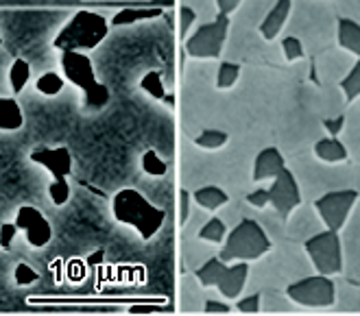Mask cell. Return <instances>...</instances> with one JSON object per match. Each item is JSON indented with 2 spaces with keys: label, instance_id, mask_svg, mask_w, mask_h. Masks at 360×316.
<instances>
[{
  "label": "cell",
  "instance_id": "6da1fadb",
  "mask_svg": "<svg viewBox=\"0 0 360 316\" xmlns=\"http://www.w3.org/2000/svg\"><path fill=\"white\" fill-rule=\"evenodd\" d=\"M314 275V266L302 244H273L266 256L249 264L245 294H260L264 290H286L290 284Z\"/></svg>",
  "mask_w": 360,
  "mask_h": 316
},
{
  "label": "cell",
  "instance_id": "7a4b0ae2",
  "mask_svg": "<svg viewBox=\"0 0 360 316\" xmlns=\"http://www.w3.org/2000/svg\"><path fill=\"white\" fill-rule=\"evenodd\" d=\"M112 212L118 223L134 227L136 234L146 242L160 236V231L166 225L164 207H158L134 187L118 190L112 199Z\"/></svg>",
  "mask_w": 360,
  "mask_h": 316
},
{
  "label": "cell",
  "instance_id": "3957f363",
  "mask_svg": "<svg viewBox=\"0 0 360 316\" xmlns=\"http://www.w3.org/2000/svg\"><path fill=\"white\" fill-rule=\"evenodd\" d=\"M288 168L297 179L304 203H314L334 190L352 187V173L347 171V164H323L312 155L302 162H292Z\"/></svg>",
  "mask_w": 360,
  "mask_h": 316
},
{
  "label": "cell",
  "instance_id": "277c9868",
  "mask_svg": "<svg viewBox=\"0 0 360 316\" xmlns=\"http://www.w3.org/2000/svg\"><path fill=\"white\" fill-rule=\"evenodd\" d=\"M110 20H105V15L90 9H81L59 29L53 39V48L59 53L88 55L103 44L105 37L110 35Z\"/></svg>",
  "mask_w": 360,
  "mask_h": 316
},
{
  "label": "cell",
  "instance_id": "5b68a950",
  "mask_svg": "<svg viewBox=\"0 0 360 316\" xmlns=\"http://www.w3.org/2000/svg\"><path fill=\"white\" fill-rule=\"evenodd\" d=\"M61 72L63 79L68 83H72L75 88H79L81 96H83V107L98 112L103 107H108L110 103V90L108 86L96 79L94 72V63L90 59V55L83 53H61Z\"/></svg>",
  "mask_w": 360,
  "mask_h": 316
},
{
  "label": "cell",
  "instance_id": "8992f818",
  "mask_svg": "<svg viewBox=\"0 0 360 316\" xmlns=\"http://www.w3.org/2000/svg\"><path fill=\"white\" fill-rule=\"evenodd\" d=\"M271 246L273 244L266 238L262 227L253 218H247L238 227L229 229L225 242L219 249V260L225 264H234V262L251 264V262L260 260L262 256H266Z\"/></svg>",
  "mask_w": 360,
  "mask_h": 316
},
{
  "label": "cell",
  "instance_id": "52a82bcc",
  "mask_svg": "<svg viewBox=\"0 0 360 316\" xmlns=\"http://www.w3.org/2000/svg\"><path fill=\"white\" fill-rule=\"evenodd\" d=\"M195 275L203 288H217L223 299H240L245 294V286H247L249 264L247 262L225 264L217 256L207 264H203Z\"/></svg>",
  "mask_w": 360,
  "mask_h": 316
},
{
  "label": "cell",
  "instance_id": "ba28073f",
  "mask_svg": "<svg viewBox=\"0 0 360 316\" xmlns=\"http://www.w3.org/2000/svg\"><path fill=\"white\" fill-rule=\"evenodd\" d=\"M29 159L33 164H39L44 166L46 171L53 175V181L49 185V197L51 201L61 207L70 201V173H72V155H70V149L68 146H55V149H35L31 151Z\"/></svg>",
  "mask_w": 360,
  "mask_h": 316
},
{
  "label": "cell",
  "instance_id": "9c48e42d",
  "mask_svg": "<svg viewBox=\"0 0 360 316\" xmlns=\"http://www.w3.org/2000/svg\"><path fill=\"white\" fill-rule=\"evenodd\" d=\"M308 258L314 266L316 275L323 277H338L343 272V246L338 231L323 229L304 244Z\"/></svg>",
  "mask_w": 360,
  "mask_h": 316
},
{
  "label": "cell",
  "instance_id": "30bf717a",
  "mask_svg": "<svg viewBox=\"0 0 360 316\" xmlns=\"http://www.w3.org/2000/svg\"><path fill=\"white\" fill-rule=\"evenodd\" d=\"M229 33V15H217L212 22L201 25L186 39V53L195 59H217L223 53V46Z\"/></svg>",
  "mask_w": 360,
  "mask_h": 316
},
{
  "label": "cell",
  "instance_id": "8fae6325",
  "mask_svg": "<svg viewBox=\"0 0 360 316\" xmlns=\"http://www.w3.org/2000/svg\"><path fill=\"white\" fill-rule=\"evenodd\" d=\"M288 297L306 310H330L336 297L334 277L310 275L302 282H295L286 288Z\"/></svg>",
  "mask_w": 360,
  "mask_h": 316
},
{
  "label": "cell",
  "instance_id": "7c38bea8",
  "mask_svg": "<svg viewBox=\"0 0 360 316\" xmlns=\"http://www.w3.org/2000/svg\"><path fill=\"white\" fill-rule=\"evenodd\" d=\"M358 192L354 187H345V190H334V192L323 195L321 199H316L312 205L316 209V214L321 216L326 229L330 231H341L352 214L354 205L358 203Z\"/></svg>",
  "mask_w": 360,
  "mask_h": 316
},
{
  "label": "cell",
  "instance_id": "4fadbf2b",
  "mask_svg": "<svg viewBox=\"0 0 360 316\" xmlns=\"http://www.w3.org/2000/svg\"><path fill=\"white\" fill-rule=\"evenodd\" d=\"M343 246V272L341 277L360 282V199L354 205L345 227L338 231Z\"/></svg>",
  "mask_w": 360,
  "mask_h": 316
},
{
  "label": "cell",
  "instance_id": "5bb4252c",
  "mask_svg": "<svg viewBox=\"0 0 360 316\" xmlns=\"http://www.w3.org/2000/svg\"><path fill=\"white\" fill-rule=\"evenodd\" d=\"M269 201H271V207L282 218H288L292 209L304 203L297 179H295V175L290 173L288 166L269 183Z\"/></svg>",
  "mask_w": 360,
  "mask_h": 316
},
{
  "label": "cell",
  "instance_id": "9a60e30c",
  "mask_svg": "<svg viewBox=\"0 0 360 316\" xmlns=\"http://www.w3.org/2000/svg\"><path fill=\"white\" fill-rule=\"evenodd\" d=\"M326 229L321 216L316 214V209L312 203H302L300 207H295L290 216L286 218V238L288 242L295 244H306L310 238H314L316 234H321Z\"/></svg>",
  "mask_w": 360,
  "mask_h": 316
},
{
  "label": "cell",
  "instance_id": "2e32d148",
  "mask_svg": "<svg viewBox=\"0 0 360 316\" xmlns=\"http://www.w3.org/2000/svg\"><path fill=\"white\" fill-rule=\"evenodd\" d=\"M13 225L18 227V231H22L29 244L35 249H44L53 240V225L37 207H31V205L20 207Z\"/></svg>",
  "mask_w": 360,
  "mask_h": 316
},
{
  "label": "cell",
  "instance_id": "e0dca14e",
  "mask_svg": "<svg viewBox=\"0 0 360 316\" xmlns=\"http://www.w3.org/2000/svg\"><path fill=\"white\" fill-rule=\"evenodd\" d=\"M286 168V157L278 146H264L253 159V183H271Z\"/></svg>",
  "mask_w": 360,
  "mask_h": 316
},
{
  "label": "cell",
  "instance_id": "ac0fdd59",
  "mask_svg": "<svg viewBox=\"0 0 360 316\" xmlns=\"http://www.w3.org/2000/svg\"><path fill=\"white\" fill-rule=\"evenodd\" d=\"M217 244H210L201 238H193V240H181V272L186 275L188 272H197L203 264H207L212 258L219 256Z\"/></svg>",
  "mask_w": 360,
  "mask_h": 316
},
{
  "label": "cell",
  "instance_id": "d6986e66",
  "mask_svg": "<svg viewBox=\"0 0 360 316\" xmlns=\"http://www.w3.org/2000/svg\"><path fill=\"white\" fill-rule=\"evenodd\" d=\"M336 297L330 308L336 316H360V282H349L345 277H334Z\"/></svg>",
  "mask_w": 360,
  "mask_h": 316
},
{
  "label": "cell",
  "instance_id": "ffe728a7",
  "mask_svg": "<svg viewBox=\"0 0 360 316\" xmlns=\"http://www.w3.org/2000/svg\"><path fill=\"white\" fill-rule=\"evenodd\" d=\"M205 305V288L197 279L195 272H186L179 282V310L184 314H201Z\"/></svg>",
  "mask_w": 360,
  "mask_h": 316
},
{
  "label": "cell",
  "instance_id": "44dd1931",
  "mask_svg": "<svg viewBox=\"0 0 360 316\" xmlns=\"http://www.w3.org/2000/svg\"><path fill=\"white\" fill-rule=\"evenodd\" d=\"M302 312H308V310L295 303L286 294V290H264V292H260V314H266V316H278V314L300 316Z\"/></svg>",
  "mask_w": 360,
  "mask_h": 316
},
{
  "label": "cell",
  "instance_id": "7402d4cb",
  "mask_svg": "<svg viewBox=\"0 0 360 316\" xmlns=\"http://www.w3.org/2000/svg\"><path fill=\"white\" fill-rule=\"evenodd\" d=\"M292 9V0H275L273 7L269 9V13L264 15V20L260 22V35L264 39H275L280 35V31L284 29L286 20L290 15Z\"/></svg>",
  "mask_w": 360,
  "mask_h": 316
},
{
  "label": "cell",
  "instance_id": "603a6c76",
  "mask_svg": "<svg viewBox=\"0 0 360 316\" xmlns=\"http://www.w3.org/2000/svg\"><path fill=\"white\" fill-rule=\"evenodd\" d=\"M312 155L323 164H347L349 159L345 142L330 136H323L312 144Z\"/></svg>",
  "mask_w": 360,
  "mask_h": 316
},
{
  "label": "cell",
  "instance_id": "cb8c5ba5",
  "mask_svg": "<svg viewBox=\"0 0 360 316\" xmlns=\"http://www.w3.org/2000/svg\"><path fill=\"white\" fill-rule=\"evenodd\" d=\"M262 231L266 234V238L271 240V244H280V242H286V218H282L275 209L269 205L264 209H256V216H253Z\"/></svg>",
  "mask_w": 360,
  "mask_h": 316
},
{
  "label": "cell",
  "instance_id": "d4e9b609",
  "mask_svg": "<svg viewBox=\"0 0 360 316\" xmlns=\"http://www.w3.org/2000/svg\"><path fill=\"white\" fill-rule=\"evenodd\" d=\"M227 201H229V195L221 185H201L193 190V203L210 214H217Z\"/></svg>",
  "mask_w": 360,
  "mask_h": 316
},
{
  "label": "cell",
  "instance_id": "484cf974",
  "mask_svg": "<svg viewBox=\"0 0 360 316\" xmlns=\"http://www.w3.org/2000/svg\"><path fill=\"white\" fill-rule=\"evenodd\" d=\"M217 216L225 223L227 229H234L243 220L256 216V207H251L245 199H229L217 212Z\"/></svg>",
  "mask_w": 360,
  "mask_h": 316
},
{
  "label": "cell",
  "instance_id": "4316f807",
  "mask_svg": "<svg viewBox=\"0 0 360 316\" xmlns=\"http://www.w3.org/2000/svg\"><path fill=\"white\" fill-rule=\"evenodd\" d=\"M336 39H338V46L343 51L356 55L360 59V25L354 22L349 18H341L336 25Z\"/></svg>",
  "mask_w": 360,
  "mask_h": 316
},
{
  "label": "cell",
  "instance_id": "83f0119b",
  "mask_svg": "<svg viewBox=\"0 0 360 316\" xmlns=\"http://www.w3.org/2000/svg\"><path fill=\"white\" fill-rule=\"evenodd\" d=\"M25 124L20 103L9 96H0V131H18Z\"/></svg>",
  "mask_w": 360,
  "mask_h": 316
},
{
  "label": "cell",
  "instance_id": "f1b7e54d",
  "mask_svg": "<svg viewBox=\"0 0 360 316\" xmlns=\"http://www.w3.org/2000/svg\"><path fill=\"white\" fill-rule=\"evenodd\" d=\"M193 144L201 151H221L223 146L229 144V131L225 129H217V126H210V129H201Z\"/></svg>",
  "mask_w": 360,
  "mask_h": 316
},
{
  "label": "cell",
  "instance_id": "f546056e",
  "mask_svg": "<svg viewBox=\"0 0 360 316\" xmlns=\"http://www.w3.org/2000/svg\"><path fill=\"white\" fill-rule=\"evenodd\" d=\"M160 15H162V9L160 7L122 9V11H118L110 20V27H127V25H136V22H142V20H153V18H160Z\"/></svg>",
  "mask_w": 360,
  "mask_h": 316
},
{
  "label": "cell",
  "instance_id": "4dcf8cb0",
  "mask_svg": "<svg viewBox=\"0 0 360 316\" xmlns=\"http://www.w3.org/2000/svg\"><path fill=\"white\" fill-rule=\"evenodd\" d=\"M31 81V63L22 57H15L9 68V86L13 94H20Z\"/></svg>",
  "mask_w": 360,
  "mask_h": 316
},
{
  "label": "cell",
  "instance_id": "1f68e13d",
  "mask_svg": "<svg viewBox=\"0 0 360 316\" xmlns=\"http://www.w3.org/2000/svg\"><path fill=\"white\" fill-rule=\"evenodd\" d=\"M227 234H229V229L225 227V223H223L217 214H212V216L207 218V223L201 227V231H199V236H197V238H201V240H205V242H210V244L221 246V244L225 242Z\"/></svg>",
  "mask_w": 360,
  "mask_h": 316
},
{
  "label": "cell",
  "instance_id": "d6a6232c",
  "mask_svg": "<svg viewBox=\"0 0 360 316\" xmlns=\"http://www.w3.org/2000/svg\"><path fill=\"white\" fill-rule=\"evenodd\" d=\"M338 88H341L347 105H352L360 98V59H356L349 72L341 79V83H338Z\"/></svg>",
  "mask_w": 360,
  "mask_h": 316
},
{
  "label": "cell",
  "instance_id": "836d02e7",
  "mask_svg": "<svg viewBox=\"0 0 360 316\" xmlns=\"http://www.w3.org/2000/svg\"><path fill=\"white\" fill-rule=\"evenodd\" d=\"M140 168H142V173H144L146 177H155V179L166 177V173H168V164H166V159H162L160 153L153 151V149H146V151L142 153V157H140Z\"/></svg>",
  "mask_w": 360,
  "mask_h": 316
},
{
  "label": "cell",
  "instance_id": "e575fe53",
  "mask_svg": "<svg viewBox=\"0 0 360 316\" xmlns=\"http://www.w3.org/2000/svg\"><path fill=\"white\" fill-rule=\"evenodd\" d=\"M240 66L234 61H223L217 70V90H231L240 81Z\"/></svg>",
  "mask_w": 360,
  "mask_h": 316
},
{
  "label": "cell",
  "instance_id": "d590c367",
  "mask_svg": "<svg viewBox=\"0 0 360 316\" xmlns=\"http://www.w3.org/2000/svg\"><path fill=\"white\" fill-rule=\"evenodd\" d=\"M210 216H212L210 212H205V209H201V207L195 205L193 212H190V216H188V220H186V225L181 227V240H193V238H197L201 227L207 223Z\"/></svg>",
  "mask_w": 360,
  "mask_h": 316
},
{
  "label": "cell",
  "instance_id": "8d00e7d4",
  "mask_svg": "<svg viewBox=\"0 0 360 316\" xmlns=\"http://www.w3.org/2000/svg\"><path fill=\"white\" fill-rule=\"evenodd\" d=\"M35 90L41 96H57L63 90V77L59 72H44L35 79Z\"/></svg>",
  "mask_w": 360,
  "mask_h": 316
},
{
  "label": "cell",
  "instance_id": "74e56055",
  "mask_svg": "<svg viewBox=\"0 0 360 316\" xmlns=\"http://www.w3.org/2000/svg\"><path fill=\"white\" fill-rule=\"evenodd\" d=\"M140 90H144L146 94H149L151 98H155V100H164V96L168 94L164 81H162V74L158 70H149L140 79Z\"/></svg>",
  "mask_w": 360,
  "mask_h": 316
},
{
  "label": "cell",
  "instance_id": "f35d334b",
  "mask_svg": "<svg viewBox=\"0 0 360 316\" xmlns=\"http://www.w3.org/2000/svg\"><path fill=\"white\" fill-rule=\"evenodd\" d=\"M282 51H284V57H286L288 63L304 59V44L300 41V37H292V35L284 37L282 39Z\"/></svg>",
  "mask_w": 360,
  "mask_h": 316
},
{
  "label": "cell",
  "instance_id": "ab89813d",
  "mask_svg": "<svg viewBox=\"0 0 360 316\" xmlns=\"http://www.w3.org/2000/svg\"><path fill=\"white\" fill-rule=\"evenodd\" d=\"M234 310L245 314V316L260 314V294H243L240 299H236Z\"/></svg>",
  "mask_w": 360,
  "mask_h": 316
},
{
  "label": "cell",
  "instance_id": "60d3db41",
  "mask_svg": "<svg viewBox=\"0 0 360 316\" xmlns=\"http://www.w3.org/2000/svg\"><path fill=\"white\" fill-rule=\"evenodd\" d=\"M251 207H256V209H264V207H269L271 205V201H269V183H260V185H256L251 190V192L247 195V199H245Z\"/></svg>",
  "mask_w": 360,
  "mask_h": 316
},
{
  "label": "cell",
  "instance_id": "b9f144b4",
  "mask_svg": "<svg viewBox=\"0 0 360 316\" xmlns=\"http://www.w3.org/2000/svg\"><path fill=\"white\" fill-rule=\"evenodd\" d=\"M177 209H179V214H177V220H179V227L186 225L190 212H193V192L186 187L179 190V197H177Z\"/></svg>",
  "mask_w": 360,
  "mask_h": 316
},
{
  "label": "cell",
  "instance_id": "7bdbcfd3",
  "mask_svg": "<svg viewBox=\"0 0 360 316\" xmlns=\"http://www.w3.org/2000/svg\"><path fill=\"white\" fill-rule=\"evenodd\" d=\"M345 124H347V116L341 114V116H334V118H323L321 120V126L323 131L330 136V138H338L343 131H345Z\"/></svg>",
  "mask_w": 360,
  "mask_h": 316
},
{
  "label": "cell",
  "instance_id": "ee69618b",
  "mask_svg": "<svg viewBox=\"0 0 360 316\" xmlns=\"http://www.w3.org/2000/svg\"><path fill=\"white\" fill-rule=\"evenodd\" d=\"M37 277H39L37 272L29 264H25V262H20L15 266V270H13V279H15L18 286H31L33 282H37Z\"/></svg>",
  "mask_w": 360,
  "mask_h": 316
},
{
  "label": "cell",
  "instance_id": "f6af8a7d",
  "mask_svg": "<svg viewBox=\"0 0 360 316\" xmlns=\"http://www.w3.org/2000/svg\"><path fill=\"white\" fill-rule=\"evenodd\" d=\"M15 236H18V227L13 223H5L3 227H0V249L9 251L13 240H15Z\"/></svg>",
  "mask_w": 360,
  "mask_h": 316
},
{
  "label": "cell",
  "instance_id": "bcb514c9",
  "mask_svg": "<svg viewBox=\"0 0 360 316\" xmlns=\"http://www.w3.org/2000/svg\"><path fill=\"white\" fill-rule=\"evenodd\" d=\"M195 18H197V13H195L193 9H190V7H181V11H179V33H181L184 39H186L188 29L193 27Z\"/></svg>",
  "mask_w": 360,
  "mask_h": 316
},
{
  "label": "cell",
  "instance_id": "7dc6e473",
  "mask_svg": "<svg viewBox=\"0 0 360 316\" xmlns=\"http://www.w3.org/2000/svg\"><path fill=\"white\" fill-rule=\"evenodd\" d=\"M243 0H217V7L221 15H231L238 7H240Z\"/></svg>",
  "mask_w": 360,
  "mask_h": 316
},
{
  "label": "cell",
  "instance_id": "c3c4849f",
  "mask_svg": "<svg viewBox=\"0 0 360 316\" xmlns=\"http://www.w3.org/2000/svg\"><path fill=\"white\" fill-rule=\"evenodd\" d=\"M352 187L358 192V197H360V168H356V171L352 173Z\"/></svg>",
  "mask_w": 360,
  "mask_h": 316
},
{
  "label": "cell",
  "instance_id": "681fc988",
  "mask_svg": "<svg viewBox=\"0 0 360 316\" xmlns=\"http://www.w3.org/2000/svg\"><path fill=\"white\" fill-rule=\"evenodd\" d=\"M164 103H166V105H171V107H173V105H175V96H173V94H166V96H164Z\"/></svg>",
  "mask_w": 360,
  "mask_h": 316
},
{
  "label": "cell",
  "instance_id": "f907efd6",
  "mask_svg": "<svg viewBox=\"0 0 360 316\" xmlns=\"http://www.w3.org/2000/svg\"><path fill=\"white\" fill-rule=\"evenodd\" d=\"M0 46H3V35H0Z\"/></svg>",
  "mask_w": 360,
  "mask_h": 316
},
{
  "label": "cell",
  "instance_id": "816d5d0a",
  "mask_svg": "<svg viewBox=\"0 0 360 316\" xmlns=\"http://www.w3.org/2000/svg\"><path fill=\"white\" fill-rule=\"evenodd\" d=\"M253 316H256V314H253Z\"/></svg>",
  "mask_w": 360,
  "mask_h": 316
}]
</instances>
